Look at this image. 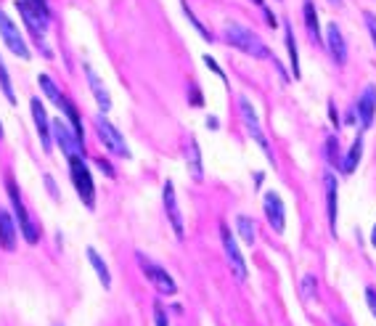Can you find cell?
Masks as SVG:
<instances>
[{
    "mask_svg": "<svg viewBox=\"0 0 376 326\" xmlns=\"http://www.w3.org/2000/svg\"><path fill=\"white\" fill-rule=\"evenodd\" d=\"M222 40L231 45V48H236V51L247 53V56H255V59H271V51H268V45L260 40V34L252 32L249 27H241V24H225L222 27Z\"/></svg>",
    "mask_w": 376,
    "mask_h": 326,
    "instance_id": "6da1fadb",
    "label": "cell"
},
{
    "mask_svg": "<svg viewBox=\"0 0 376 326\" xmlns=\"http://www.w3.org/2000/svg\"><path fill=\"white\" fill-rule=\"evenodd\" d=\"M69 175H72L74 191H77V196L83 199V205H85L87 210H93V207H96V183H93V175L87 170L85 156L69 159Z\"/></svg>",
    "mask_w": 376,
    "mask_h": 326,
    "instance_id": "7a4b0ae2",
    "label": "cell"
},
{
    "mask_svg": "<svg viewBox=\"0 0 376 326\" xmlns=\"http://www.w3.org/2000/svg\"><path fill=\"white\" fill-rule=\"evenodd\" d=\"M6 191H8V196H11V205H14V218H17L21 236L27 239V244H37V241H40V228H37V223L30 218L27 207H24V202H21L14 178H6Z\"/></svg>",
    "mask_w": 376,
    "mask_h": 326,
    "instance_id": "3957f363",
    "label": "cell"
},
{
    "mask_svg": "<svg viewBox=\"0 0 376 326\" xmlns=\"http://www.w3.org/2000/svg\"><path fill=\"white\" fill-rule=\"evenodd\" d=\"M17 8L19 14H21V21H24V27L32 32V37L43 45V53L51 59V48L45 45V32H48V14H43V11H37L30 0H17Z\"/></svg>",
    "mask_w": 376,
    "mask_h": 326,
    "instance_id": "277c9868",
    "label": "cell"
},
{
    "mask_svg": "<svg viewBox=\"0 0 376 326\" xmlns=\"http://www.w3.org/2000/svg\"><path fill=\"white\" fill-rule=\"evenodd\" d=\"M136 260H138V265H140V271H143V276L154 284L156 292L167 294V297H172V294L178 292V284L172 281V276L167 274V268H162L159 263H154L152 258H146L143 252H136Z\"/></svg>",
    "mask_w": 376,
    "mask_h": 326,
    "instance_id": "5b68a950",
    "label": "cell"
},
{
    "mask_svg": "<svg viewBox=\"0 0 376 326\" xmlns=\"http://www.w3.org/2000/svg\"><path fill=\"white\" fill-rule=\"evenodd\" d=\"M51 136L53 141L61 146V152L67 159H74V156H85V143L83 138L74 133V128L67 125L64 120H53L51 122Z\"/></svg>",
    "mask_w": 376,
    "mask_h": 326,
    "instance_id": "8992f818",
    "label": "cell"
},
{
    "mask_svg": "<svg viewBox=\"0 0 376 326\" xmlns=\"http://www.w3.org/2000/svg\"><path fill=\"white\" fill-rule=\"evenodd\" d=\"M239 112H241V120H244V128L249 130V136L255 141L257 146L265 152V156L273 162V149H271V143H268V136H265V130H262V125H260V117H257L255 106L249 103L247 96H239Z\"/></svg>",
    "mask_w": 376,
    "mask_h": 326,
    "instance_id": "52a82bcc",
    "label": "cell"
},
{
    "mask_svg": "<svg viewBox=\"0 0 376 326\" xmlns=\"http://www.w3.org/2000/svg\"><path fill=\"white\" fill-rule=\"evenodd\" d=\"M93 125H96V133H98V138H101V143L112 152L114 156H122V159H130V146L125 143V138H122V133L112 125V122L106 120L103 114H98L96 120H93Z\"/></svg>",
    "mask_w": 376,
    "mask_h": 326,
    "instance_id": "ba28073f",
    "label": "cell"
},
{
    "mask_svg": "<svg viewBox=\"0 0 376 326\" xmlns=\"http://www.w3.org/2000/svg\"><path fill=\"white\" fill-rule=\"evenodd\" d=\"M0 37H3V43H6V48L19 56V59H30L32 53H30V45H27V40H24V34L19 30L17 24H14V19L8 17L3 8H0Z\"/></svg>",
    "mask_w": 376,
    "mask_h": 326,
    "instance_id": "9c48e42d",
    "label": "cell"
},
{
    "mask_svg": "<svg viewBox=\"0 0 376 326\" xmlns=\"http://www.w3.org/2000/svg\"><path fill=\"white\" fill-rule=\"evenodd\" d=\"M220 241H222L225 260H228V265H231L233 276H236L239 281H247V276H249V271H247V260H244V255H241L239 241H236V236L231 234L228 225H220Z\"/></svg>",
    "mask_w": 376,
    "mask_h": 326,
    "instance_id": "30bf717a",
    "label": "cell"
},
{
    "mask_svg": "<svg viewBox=\"0 0 376 326\" xmlns=\"http://www.w3.org/2000/svg\"><path fill=\"white\" fill-rule=\"evenodd\" d=\"M162 202H165V212H167V221H170L172 225V234H175L178 239H183V236H186V223H183V212H180V207H178V196H175L172 181H167V183L162 186Z\"/></svg>",
    "mask_w": 376,
    "mask_h": 326,
    "instance_id": "8fae6325",
    "label": "cell"
},
{
    "mask_svg": "<svg viewBox=\"0 0 376 326\" xmlns=\"http://www.w3.org/2000/svg\"><path fill=\"white\" fill-rule=\"evenodd\" d=\"M262 210H265V218H268V223H271V228H273L275 234H284V228H286V207H284V199L275 191H268L262 196Z\"/></svg>",
    "mask_w": 376,
    "mask_h": 326,
    "instance_id": "7c38bea8",
    "label": "cell"
},
{
    "mask_svg": "<svg viewBox=\"0 0 376 326\" xmlns=\"http://www.w3.org/2000/svg\"><path fill=\"white\" fill-rule=\"evenodd\" d=\"M30 109H32V120L34 128H37V136H40V143H43V152L48 154L53 149V136H51V120L45 114V106L40 103V99H32L30 101Z\"/></svg>",
    "mask_w": 376,
    "mask_h": 326,
    "instance_id": "4fadbf2b",
    "label": "cell"
},
{
    "mask_svg": "<svg viewBox=\"0 0 376 326\" xmlns=\"http://www.w3.org/2000/svg\"><path fill=\"white\" fill-rule=\"evenodd\" d=\"M355 112H358L360 128L368 130L376 117V85H366V90L360 93L358 103H355Z\"/></svg>",
    "mask_w": 376,
    "mask_h": 326,
    "instance_id": "5bb4252c",
    "label": "cell"
},
{
    "mask_svg": "<svg viewBox=\"0 0 376 326\" xmlns=\"http://www.w3.org/2000/svg\"><path fill=\"white\" fill-rule=\"evenodd\" d=\"M326 48H328L331 59H334L340 67L347 61V43H344V34L337 24H328V27H326Z\"/></svg>",
    "mask_w": 376,
    "mask_h": 326,
    "instance_id": "9a60e30c",
    "label": "cell"
},
{
    "mask_svg": "<svg viewBox=\"0 0 376 326\" xmlns=\"http://www.w3.org/2000/svg\"><path fill=\"white\" fill-rule=\"evenodd\" d=\"M324 189H326V212H328V225L331 234H337V205H340V189H337V178L331 172L324 175Z\"/></svg>",
    "mask_w": 376,
    "mask_h": 326,
    "instance_id": "2e32d148",
    "label": "cell"
},
{
    "mask_svg": "<svg viewBox=\"0 0 376 326\" xmlns=\"http://www.w3.org/2000/svg\"><path fill=\"white\" fill-rule=\"evenodd\" d=\"M0 247L6 252L17 249V218L8 210H0Z\"/></svg>",
    "mask_w": 376,
    "mask_h": 326,
    "instance_id": "e0dca14e",
    "label": "cell"
},
{
    "mask_svg": "<svg viewBox=\"0 0 376 326\" xmlns=\"http://www.w3.org/2000/svg\"><path fill=\"white\" fill-rule=\"evenodd\" d=\"M186 165H188V175H191L196 183H202V181H205V162H202V149H199V141H196V138H188Z\"/></svg>",
    "mask_w": 376,
    "mask_h": 326,
    "instance_id": "ac0fdd59",
    "label": "cell"
},
{
    "mask_svg": "<svg viewBox=\"0 0 376 326\" xmlns=\"http://www.w3.org/2000/svg\"><path fill=\"white\" fill-rule=\"evenodd\" d=\"M85 77H87L90 90H93V99H96V103H98V109H101V112H109V109H112V96H109L106 85L101 83V77L96 74V69L85 67Z\"/></svg>",
    "mask_w": 376,
    "mask_h": 326,
    "instance_id": "d6986e66",
    "label": "cell"
},
{
    "mask_svg": "<svg viewBox=\"0 0 376 326\" xmlns=\"http://www.w3.org/2000/svg\"><path fill=\"white\" fill-rule=\"evenodd\" d=\"M302 14H305V27H308L310 40H313V43H324L321 24H318V11H315L313 0H305V3H302Z\"/></svg>",
    "mask_w": 376,
    "mask_h": 326,
    "instance_id": "ffe728a7",
    "label": "cell"
},
{
    "mask_svg": "<svg viewBox=\"0 0 376 326\" xmlns=\"http://www.w3.org/2000/svg\"><path fill=\"white\" fill-rule=\"evenodd\" d=\"M87 260H90L93 271H96V276H98V281L103 284V289H112V271H109L106 260H103L93 247H87Z\"/></svg>",
    "mask_w": 376,
    "mask_h": 326,
    "instance_id": "44dd1931",
    "label": "cell"
},
{
    "mask_svg": "<svg viewBox=\"0 0 376 326\" xmlns=\"http://www.w3.org/2000/svg\"><path fill=\"white\" fill-rule=\"evenodd\" d=\"M360 156H363V138H355L353 141V146H350V152L342 156V162H340V170L344 172V175H350V172H355V167H358Z\"/></svg>",
    "mask_w": 376,
    "mask_h": 326,
    "instance_id": "7402d4cb",
    "label": "cell"
},
{
    "mask_svg": "<svg viewBox=\"0 0 376 326\" xmlns=\"http://www.w3.org/2000/svg\"><path fill=\"white\" fill-rule=\"evenodd\" d=\"M37 83H40V90H43V93H45V96H48V99H51V101L56 103L59 109L64 106V101H67V96H64V93H61V90L56 88V83H53V80L48 77V74H40V77H37Z\"/></svg>",
    "mask_w": 376,
    "mask_h": 326,
    "instance_id": "603a6c76",
    "label": "cell"
},
{
    "mask_svg": "<svg viewBox=\"0 0 376 326\" xmlns=\"http://www.w3.org/2000/svg\"><path fill=\"white\" fill-rule=\"evenodd\" d=\"M286 48H289V64H291V74L294 80L300 77V53H297V40H294V32H291V24L286 21Z\"/></svg>",
    "mask_w": 376,
    "mask_h": 326,
    "instance_id": "cb8c5ba5",
    "label": "cell"
},
{
    "mask_svg": "<svg viewBox=\"0 0 376 326\" xmlns=\"http://www.w3.org/2000/svg\"><path fill=\"white\" fill-rule=\"evenodd\" d=\"M236 228H239V234H241V241H244L247 247H252L255 239H257L255 221H252V218H247V215H239V218H236Z\"/></svg>",
    "mask_w": 376,
    "mask_h": 326,
    "instance_id": "d4e9b609",
    "label": "cell"
},
{
    "mask_svg": "<svg viewBox=\"0 0 376 326\" xmlns=\"http://www.w3.org/2000/svg\"><path fill=\"white\" fill-rule=\"evenodd\" d=\"M0 90L8 99V103H17V93H14V85H11V74H8V69L3 64V59H0Z\"/></svg>",
    "mask_w": 376,
    "mask_h": 326,
    "instance_id": "484cf974",
    "label": "cell"
},
{
    "mask_svg": "<svg viewBox=\"0 0 376 326\" xmlns=\"http://www.w3.org/2000/svg\"><path fill=\"white\" fill-rule=\"evenodd\" d=\"M326 159H328V165H340L342 162V156H340V141L334 136L326 138Z\"/></svg>",
    "mask_w": 376,
    "mask_h": 326,
    "instance_id": "4316f807",
    "label": "cell"
},
{
    "mask_svg": "<svg viewBox=\"0 0 376 326\" xmlns=\"http://www.w3.org/2000/svg\"><path fill=\"white\" fill-rule=\"evenodd\" d=\"M315 289H318V281H315V276L313 274H308L302 278V297H305V300H313Z\"/></svg>",
    "mask_w": 376,
    "mask_h": 326,
    "instance_id": "83f0119b",
    "label": "cell"
},
{
    "mask_svg": "<svg viewBox=\"0 0 376 326\" xmlns=\"http://www.w3.org/2000/svg\"><path fill=\"white\" fill-rule=\"evenodd\" d=\"M183 14H186V17H188V21H191V24H194V27H196V32L202 34V37H205V40H212V34L207 32V30H205V24H202V21H199V19L194 17V11H191V8H188V6H186V8H183Z\"/></svg>",
    "mask_w": 376,
    "mask_h": 326,
    "instance_id": "f1b7e54d",
    "label": "cell"
},
{
    "mask_svg": "<svg viewBox=\"0 0 376 326\" xmlns=\"http://www.w3.org/2000/svg\"><path fill=\"white\" fill-rule=\"evenodd\" d=\"M154 321L156 326H170V321H167V310H165V305L156 300L154 303Z\"/></svg>",
    "mask_w": 376,
    "mask_h": 326,
    "instance_id": "f546056e",
    "label": "cell"
},
{
    "mask_svg": "<svg viewBox=\"0 0 376 326\" xmlns=\"http://www.w3.org/2000/svg\"><path fill=\"white\" fill-rule=\"evenodd\" d=\"M363 21H366V27H368V34H371L374 48H376V17L371 14V11H366V14H363Z\"/></svg>",
    "mask_w": 376,
    "mask_h": 326,
    "instance_id": "4dcf8cb0",
    "label": "cell"
},
{
    "mask_svg": "<svg viewBox=\"0 0 376 326\" xmlns=\"http://www.w3.org/2000/svg\"><path fill=\"white\" fill-rule=\"evenodd\" d=\"M252 3H255L257 8H260V11H262V14H265V19H268V24H271V27H275V17L273 14H271V8H268V3H265V0H252Z\"/></svg>",
    "mask_w": 376,
    "mask_h": 326,
    "instance_id": "1f68e13d",
    "label": "cell"
},
{
    "mask_svg": "<svg viewBox=\"0 0 376 326\" xmlns=\"http://www.w3.org/2000/svg\"><path fill=\"white\" fill-rule=\"evenodd\" d=\"M366 303H368V308H371V313H374V318H376V289L374 287H366Z\"/></svg>",
    "mask_w": 376,
    "mask_h": 326,
    "instance_id": "d6a6232c",
    "label": "cell"
},
{
    "mask_svg": "<svg viewBox=\"0 0 376 326\" xmlns=\"http://www.w3.org/2000/svg\"><path fill=\"white\" fill-rule=\"evenodd\" d=\"M205 64H207L209 69H212V72H215V74H218L220 80H225V72H222V69L218 67V61H215V59H209V56H205Z\"/></svg>",
    "mask_w": 376,
    "mask_h": 326,
    "instance_id": "836d02e7",
    "label": "cell"
},
{
    "mask_svg": "<svg viewBox=\"0 0 376 326\" xmlns=\"http://www.w3.org/2000/svg\"><path fill=\"white\" fill-rule=\"evenodd\" d=\"M96 165H98V170H103L106 175H109V178H114V167H112L106 159H96Z\"/></svg>",
    "mask_w": 376,
    "mask_h": 326,
    "instance_id": "e575fe53",
    "label": "cell"
},
{
    "mask_svg": "<svg viewBox=\"0 0 376 326\" xmlns=\"http://www.w3.org/2000/svg\"><path fill=\"white\" fill-rule=\"evenodd\" d=\"M30 3H32L34 8H37V11H43V14H48V3H45V0H30Z\"/></svg>",
    "mask_w": 376,
    "mask_h": 326,
    "instance_id": "d590c367",
    "label": "cell"
},
{
    "mask_svg": "<svg viewBox=\"0 0 376 326\" xmlns=\"http://www.w3.org/2000/svg\"><path fill=\"white\" fill-rule=\"evenodd\" d=\"M371 247H376V225H374V231H371Z\"/></svg>",
    "mask_w": 376,
    "mask_h": 326,
    "instance_id": "8d00e7d4",
    "label": "cell"
},
{
    "mask_svg": "<svg viewBox=\"0 0 376 326\" xmlns=\"http://www.w3.org/2000/svg\"><path fill=\"white\" fill-rule=\"evenodd\" d=\"M0 138H3V125H0Z\"/></svg>",
    "mask_w": 376,
    "mask_h": 326,
    "instance_id": "74e56055",
    "label": "cell"
},
{
    "mask_svg": "<svg viewBox=\"0 0 376 326\" xmlns=\"http://www.w3.org/2000/svg\"><path fill=\"white\" fill-rule=\"evenodd\" d=\"M331 3H340V0H331Z\"/></svg>",
    "mask_w": 376,
    "mask_h": 326,
    "instance_id": "f35d334b",
    "label": "cell"
},
{
    "mask_svg": "<svg viewBox=\"0 0 376 326\" xmlns=\"http://www.w3.org/2000/svg\"><path fill=\"white\" fill-rule=\"evenodd\" d=\"M337 326H344V324H337Z\"/></svg>",
    "mask_w": 376,
    "mask_h": 326,
    "instance_id": "ab89813d",
    "label": "cell"
}]
</instances>
